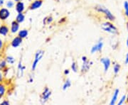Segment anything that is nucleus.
Instances as JSON below:
<instances>
[{"label": "nucleus", "mask_w": 128, "mask_h": 105, "mask_svg": "<svg viewBox=\"0 0 128 105\" xmlns=\"http://www.w3.org/2000/svg\"><path fill=\"white\" fill-rule=\"evenodd\" d=\"M125 63H126V64H128V53L127 54V56H126V59H125Z\"/></svg>", "instance_id": "27"}, {"label": "nucleus", "mask_w": 128, "mask_h": 105, "mask_svg": "<svg viewBox=\"0 0 128 105\" xmlns=\"http://www.w3.org/2000/svg\"><path fill=\"white\" fill-rule=\"evenodd\" d=\"M100 62L104 65V68H105V72H107L108 70V68L110 65V60L109 58H102L100 60Z\"/></svg>", "instance_id": "6"}, {"label": "nucleus", "mask_w": 128, "mask_h": 105, "mask_svg": "<svg viewBox=\"0 0 128 105\" xmlns=\"http://www.w3.org/2000/svg\"><path fill=\"white\" fill-rule=\"evenodd\" d=\"M8 31H9V29L6 26H3L0 28V34H2L3 36H6L8 33Z\"/></svg>", "instance_id": "14"}, {"label": "nucleus", "mask_w": 128, "mask_h": 105, "mask_svg": "<svg viewBox=\"0 0 128 105\" xmlns=\"http://www.w3.org/2000/svg\"><path fill=\"white\" fill-rule=\"evenodd\" d=\"M15 1H20L21 0H15Z\"/></svg>", "instance_id": "32"}, {"label": "nucleus", "mask_w": 128, "mask_h": 105, "mask_svg": "<svg viewBox=\"0 0 128 105\" xmlns=\"http://www.w3.org/2000/svg\"><path fill=\"white\" fill-rule=\"evenodd\" d=\"M124 9H125V14L126 16H128V1H125L124 3Z\"/></svg>", "instance_id": "19"}, {"label": "nucleus", "mask_w": 128, "mask_h": 105, "mask_svg": "<svg viewBox=\"0 0 128 105\" xmlns=\"http://www.w3.org/2000/svg\"><path fill=\"white\" fill-rule=\"evenodd\" d=\"M120 70V65L118 64H115L114 66V72L115 74H117V73L119 72Z\"/></svg>", "instance_id": "20"}, {"label": "nucleus", "mask_w": 128, "mask_h": 105, "mask_svg": "<svg viewBox=\"0 0 128 105\" xmlns=\"http://www.w3.org/2000/svg\"><path fill=\"white\" fill-rule=\"evenodd\" d=\"M4 92H5L4 87L3 85H0V98L4 95Z\"/></svg>", "instance_id": "18"}, {"label": "nucleus", "mask_w": 128, "mask_h": 105, "mask_svg": "<svg viewBox=\"0 0 128 105\" xmlns=\"http://www.w3.org/2000/svg\"><path fill=\"white\" fill-rule=\"evenodd\" d=\"M127 46L128 47V40H127Z\"/></svg>", "instance_id": "31"}, {"label": "nucleus", "mask_w": 128, "mask_h": 105, "mask_svg": "<svg viewBox=\"0 0 128 105\" xmlns=\"http://www.w3.org/2000/svg\"><path fill=\"white\" fill-rule=\"evenodd\" d=\"M71 68H72V70L75 73L77 72V65H76V63H73V64L71 65Z\"/></svg>", "instance_id": "21"}, {"label": "nucleus", "mask_w": 128, "mask_h": 105, "mask_svg": "<svg viewBox=\"0 0 128 105\" xmlns=\"http://www.w3.org/2000/svg\"><path fill=\"white\" fill-rule=\"evenodd\" d=\"M2 105H9V102H7V101H4L2 104H1Z\"/></svg>", "instance_id": "26"}, {"label": "nucleus", "mask_w": 128, "mask_h": 105, "mask_svg": "<svg viewBox=\"0 0 128 105\" xmlns=\"http://www.w3.org/2000/svg\"><path fill=\"white\" fill-rule=\"evenodd\" d=\"M125 98H126V97L124 95L122 97V99H121V100L119 102V105H122V103H123L124 102V100H125Z\"/></svg>", "instance_id": "25"}, {"label": "nucleus", "mask_w": 128, "mask_h": 105, "mask_svg": "<svg viewBox=\"0 0 128 105\" xmlns=\"http://www.w3.org/2000/svg\"><path fill=\"white\" fill-rule=\"evenodd\" d=\"M5 64H6V63H5L4 60H2L1 63H0V68H4L5 66Z\"/></svg>", "instance_id": "24"}, {"label": "nucleus", "mask_w": 128, "mask_h": 105, "mask_svg": "<svg viewBox=\"0 0 128 105\" xmlns=\"http://www.w3.org/2000/svg\"><path fill=\"white\" fill-rule=\"evenodd\" d=\"M2 41H1V39H0V49L2 48Z\"/></svg>", "instance_id": "29"}, {"label": "nucleus", "mask_w": 128, "mask_h": 105, "mask_svg": "<svg viewBox=\"0 0 128 105\" xmlns=\"http://www.w3.org/2000/svg\"><path fill=\"white\" fill-rule=\"evenodd\" d=\"M101 28L106 32L114 34V33H118V30H117L116 27H114L112 23H109V22H105L102 23L101 25Z\"/></svg>", "instance_id": "1"}, {"label": "nucleus", "mask_w": 128, "mask_h": 105, "mask_svg": "<svg viewBox=\"0 0 128 105\" xmlns=\"http://www.w3.org/2000/svg\"><path fill=\"white\" fill-rule=\"evenodd\" d=\"M96 9L98 11H100V12L104 13L105 16H107V18H108V19H110V21H113L114 19V16L112 15V14L105 6H98L96 7Z\"/></svg>", "instance_id": "2"}, {"label": "nucleus", "mask_w": 128, "mask_h": 105, "mask_svg": "<svg viewBox=\"0 0 128 105\" xmlns=\"http://www.w3.org/2000/svg\"><path fill=\"white\" fill-rule=\"evenodd\" d=\"M9 11L6 9H2L0 10V18L2 20H5L9 16Z\"/></svg>", "instance_id": "5"}, {"label": "nucleus", "mask_w": 128, "mask_h": 105, "mask_svg": "<svg viewBox=\"0 0 128 105\" xmlns=\"http://www.w3.org/2000/svg\"><path fill=\"white\" fill-rule=\"evenodd\" d=\"M13 6H14V3H13L12 1H8L7 4H6V6H7L8 8H12Z\"/></svg>", "instance_id": "23"}, {"label": "nucleus", "mask_w": 128, "mask_h": 105, "mask_svg": "<svg viewBox=\"0 0 128 105\" xmlns=\"http://www.w3.org/2000/svg\"></svg>", "instance_id": "33"}, {"label": "nucleus", "mask_w": 128, "mask_h": 105, "mask_svg": "<svg viewBox=\"0 0 128 105\" xmlns=\"http://www.w3.org/2000/svg\"><path fill=\"white\" fill-rule=\"evenodd\" d=\"M70 85H71V83H70V80H68L66 82H65V84L64 85L63 90H66V89H68V87H70Z\"/></svg>", "instance_id": "17"}, {"label": "nucleus", "mask_w": 128, "mask_h": 105, "mask_svg": "<svg viewBox=\"0 0 128 105\" xmlns=\"http://www.w3.org/2000/svg\"><path fill=\"white\" fill-rule=\"evenodd\" d=\"M7 61L8 63H10V64H13L14 63V59L12 58V57H7Z\"/></svg>", "instance_id": "22"}, {"label": "nucleus", "mask_w": 128, "mask_h": 105, "mask_svg": "<svg viewBox=\"0 0 128 105\" xmlns=\"http://www.w3.org/2000/svg\"><path fill=\"white\" fill-rule=\"evenodd\" d=\"M42 4V1L41 0H36L34 2H33L31 5V9H38Z\"/></svg>", "instance_id": "9"}, {"label": "nucleus", "mask_w": 128, "mask_h": 105, "mask_svg": "<svg viewBox=\"0 0 128 105\" xmlns=\"http://www.w3.org/2000/svg\"><path fill=\"white\" fill-rule=\"evenodd\" d=\"M68 73H69V71L67 70V71H66V72H65V74H68Z\"/></svg>", "instance_id": "30"}, {"label": "nucleus", "mask_w": 128, "mask_h": 105, "mask_svg": "<svg viewBox=\"0 0 128 105\" xmlns=\"http://www.w3.org/2000/svg\"><path fill=\"white\" fill-rule=\"evenodd\" d=\"M4 0H0V6L4 4Z\"/></svg>", "instance_id": "28"}, {"label": "nucleus", "mask_w": 128, "mask_h": 105, "mask_svg": "<svg viewBox=\"0 0 128 105\" xmlns=\"http://www.w3.org/2000/svg\"><path fill=\"white\" fill-rule=\"evenodd\" d=\"M50 95H51V92L48 89V88H46L44 92H43V95H42V97H41V101L43 103L46 102V101L48 100V98L50 97Z\"/></svg>", "instance_id": "4"}, {"label": "nucleus", "mask_w": 128, "mask_h": 105, "mask_svg": "<svg viewBox=\"0 0 128 105\" xmlns=\"http://www.w3.org/2000/svg\"><path fill=\"white\" fill-rule=\"evenodd\" d=\"M118 95H119V90H116L115 92H114V95L112 97V100L110 102V105H114L115 104V102H116V101L118 100Z\"/></svg>", "instance_id": "12"}, {"label": "nucleus", "mask_w": 128, "mask_h": 105, "mask_svg": "<svg viewBox=\"0 0 128 105\" xmlns=\"http://www.w3.org/2000/svg\"><path fill=\"white\" fill-rule=\"evenodd\" d=\"M28 35V31L27 30H22V31H20V32L18 33V36L20 37V38H25V37L27 36Z\"/></svg>", "instance_id": "16"}, {"label": "nucleus", "mask_w": 128, "mask_h": 105, "mask_svg": "<svg viewBox=\"0 0 128 105\" xmlns=\"http://www.w3.org/2000/svg\"><path fill=\"white\" fill-rule=\"evenodd\" d=\"M18 28H19V26H18V22L16 21H14L12 23V33H16L18 30Z\"/></svg>", "instance_id": "13"}, {"label": "nucleus", "mask_w": 128, "mask_h": 105, "mask_svg": "<svg viewBox=\"0 0 128 105\" xmlns=\"http://www.w3.org/2000/svg\"><path fill=\"white\" fill-rule=\"evenodd\" d=\"M22 38H20V37H16V38H15L14 40L12 41V46L14 47V48H16V47H18V46L22 43Z\"/></svg>", "instance_id": "8"}, {"label": "nucleus", "mask_w": 128, "mask_h": 105, "mask_svg": "<svg viewBox=\"0 0 128 105\" xmlns=\"http://www.w3.org/2000/svg\"><path fill=\"white\" fill-rule=\"evenodd\" d=\"M16 21L18 23L23 22L24 21V14L22 13H18L17 16H16Z\"/></svg>", "instance_id": "15"}, {"label": "nucleus", "mask_w": 128, "mask_h": 105, "mask_svg": "<svg viewBox=\"0 0 128 105\" xmlns=\"http://www.w3.org/2000/svg\"><path fill=\"white\" fill-rule=\"evenodd\" d=\"M102 46H103V43L102 42H99L96 44V46H94L91 49V53H94L96 52H98V51H100V50H102Z\"/></svg>", "instance_id": "7"}, {"label": "nucleus", "mask_w": 128, "mask_h": 105, "mask_svg": "<svg viewBox=\"0 0 128 105\" xmlns=\"http://www.w3.org/2000/svg\"><path fill=\"white\" fill-rule=\"evenodd\" d=\"M82 60H83V65H82V72L83 71H87L89 69V67H90L89 63H88V61L86 60V57H82Z\"/></svg>", "instance_id": "11"}, {"label": "nucleus", "mask_w": 128, "mask_h": 105, "mask_svg": "<svg viewBox=\"0 0 128 105\" xmlns=\"http://www.w3.org/2000/svg\"><path fill=\"white\" fill-rule=\"evenodd\" d=\"M44 52L43 50H38L36 53V55H35V59H34V61L33 63V65H32V70H35L36 68L37 65L38 63V62L41 60V59L42 58L43 55H44Z\"/></svg>", "instance_id": "3"}, {"label": "nucleus", "mask_w": 128, "mask_h": 105, "mask_svg": "<svg viewBox=\"0 0 128 105\" xmlns=\"http://www.w3.org/2000/svg\"><path fill=\"white\" fill-rule=\"evenodd\" d=\"M16 10L18 13H22L23 11L24 10V3L18 1V3L16 5Z\"/></svg>", "instance_id": "10"}]
</instances>
